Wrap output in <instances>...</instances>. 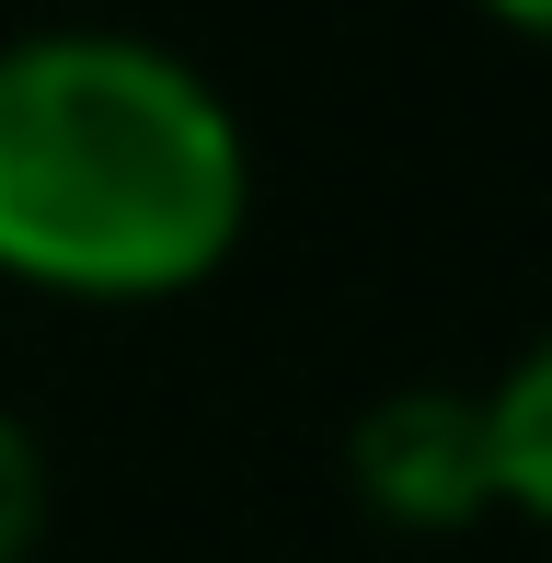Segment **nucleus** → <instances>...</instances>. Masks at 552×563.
<instances>
[{
	"mask_svg": "<svg viewBox=\"0 0 552 563\" xmlns=\"http://www.w3.org/2000/svg\"><path fill=\"white\" fill-rule=\"evenodd\" d=\"M254 219L242 115L196 58L115 23L0 46V276L81 311L208 288Z\"/></svg>",
	"mask_w": 552,
	"mask_h": 563,
	"instance_id": "nucleus-1",
	"label": "nucleus"
},
{
	"mask_svg": "<svg viewBox=\"0 0 552 563\" xmlns=\"http://www.w3.org/2000/svg\"><path fill=\"white\" fill-rule=\"evenodd\" d=\"M345 495L404 541H449V529L495 518V449H484V391H380L345 426Z\"/></svg>",
	"mask_w": 552,
	"mask_h": 563,
	"instance_id": "nucleus-2",
	"label": "nucleus"
},
{
	"mask_svg": "<svg viewBox=\"0 0 552 563\" xmlns=\"http://www.w3.org/2000/svg\"><path fill=\"white\" fill-rule=\"evenodd\" d=\"M484 449H495V518L552 529V322L484 379Z\"/></svg>",
	"mask_w": 552,
	"mask_h": 563,
	"instance_id": "nucleus-3",
	"label": "nucleus"
},
{
	"mask_svg": "<svg viewBox=\"0 0 552 563\" xmlns=\"http://www.w3.org/2000/svg\"><path fill=\"white\" fill-rule=\"evenodd\" d=\"M46 541V438L0 402V563H35Z\"/></svg>",
	"mask_w": 552,
	"mask_h": 563,
	"instance_id": "nucleus-4",
	"label": "nucleus"
},
{
	"mask_svg": "<svg viewBox=\"0 0 552 563\" xmlns=\"http://www.w3.org/2000/svg\"><path fill=\"white\" fill-rule=\"evenodd\" d=\"M472 12H495L507 35H541V46H552V0H472Z\"/></svg>",
	"mask_w": 552,
	"mask_h": 563,
	"instance_id": "nucleus-5",
	"label": "nucleus"
}]
</instances>
